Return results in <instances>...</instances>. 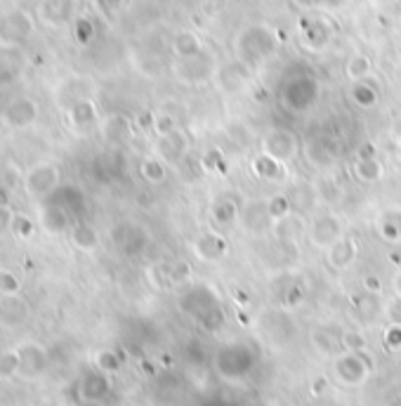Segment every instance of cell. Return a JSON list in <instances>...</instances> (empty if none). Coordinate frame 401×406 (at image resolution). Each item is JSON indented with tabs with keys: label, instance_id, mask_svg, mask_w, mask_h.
Returning <instances> with one entry per match:
<instances>
[{
	"label": "cell",
	"instance_id": "6da1fadb",
	"mask_svg": "<svg viewBox=\"0 0 401 406\" xmlns=\"http://www.w3.org/2000/svg\"><path fill=\"white\" fill-rule=\"evenodd\" d=\"M61 171L55 161H38L21 175V187L31 201H45L59 189Z\"/></svg>",
	"mask_w": 401,
	"mask_h": 406
},
{
	"label": "cell",
	"instance_id": "7a4b0ae2",
	"mask_svg": "<svg viewBox=\"0 0 401 406\" xmlns=\"http://www.w3.org/2000/svg\"><path fill=\"white\" fill-rule=\"evenodd\" d=\"M36 34V19L29 10L14 7L0 14V48L21 50Z\"/></svg>",
	"mask_w": 401,
	"mask_h": 406
},
{
	"label": "cell",
	"instance_id": "3957f363",
	"mask_svg": "<svg viewBox=\"0 0 401 406\" xmlns=\"http://www.w3.org/2000/svg\"><path fill=\"white\" fill-rule=\"evenodd\" d=\"M260 151H265L267 156L276 158L279 163H293L300 151H303V142L298 140V135L288 128H267L265 135L260 137Z\"/></svg>",
	"mask_w": 401,
	"mask_h": 406
},
{
	"label": "cell",
	"instance_id": "277c9868",
	"mask_svg": "<svg viewBox=\"0 0 401 406\" xmlns=\"http://www.w3.org/2000/svg\"><path fill=\"white\" fill-rule=\"evenodd\" d=\"M333 375L342 387H361L371 375V364L364 352L345 350L333 359Z\"/></svg>",
	"mask_w": 401,
	"mask_h": 406
},
{
	"label": "cell",
	"instance_id": "5b68a950",
	"mask_svg": "<svg viewBox=\"0 0 401 406\" xmlns=\"http://www.w3.org/2000/svg\"><path fill=\"white\" fill-rule=\"evenodd\" d=\"M41 118V104L36 102L34 97H14L5 104L3 109V126L12 133H21V130H29L38 123Z\"/></svg>",
	"mask_w": 401,
	"mask_h": 406
},
{
	"label": "cell",
	"instance_id": "8992f818",
	"mask_svg": "<svg viewBox=\"0 0 401 406\" xmlns=\"http://www.w3.org/2000/svg\"><path fill=\"white\" fill-rule=\"evenodd\" d=\"M345 236V220L333 210H326L321 215H316L310 227H307V239L314 248L328 250L337 239Z\"/></svg>",
	"mask_w": 401,
	"mask_h": 406
},
{
	"label": "cell",
	"instance_id": "52a82bcc",
	"mask_svg": "<svg viewBox=\"0 0 401 406\" xmlns=\"http://www.w3.org/2000/svg\"><path fill=\"white\" fill-rule=\"evenodd\" d=\"M243 232L253 234V236H262L272 232L274 225V215L269 210V201L267 198H253V201L241 205V215H238Z\"/></svg>",
	"mask_w": 401,
	"mask_h": 406
},
{
	"label": "cell",
	"instance_id": "ba28073f",
	"mask_svg": "<svg viewBox=\"0 0 401 406\" xmlns=\"http://www.w3.org/2000/svg\"><path fill=\"white\" fill-rule=\"evenodd\" d=\"M191 140L187 135V130L175 128L173 133L156 137V144H153V154L158 158H163L168 166H180L189 154Z\"/></svg>",
	"mask_w": 401,
	"mask_h": 406
},
{
	"label": "cell",
	"instance_id": "9c48e42d",
	"mask_svg": "<svg viewBox=\"0 0 401 406\" xmlns=\"http://www.w3.org/2000/svg\"><path fill=\"white\" fill-rule=\"evenodd\" d=\"M78 0H41L38 3V19L50 29H64L76 21Z\"/></svg>",
	"mask_w": 401,
	"mask_h": 406
},
{
	"label": "cell",
	"instance_id": "30bf717a",
	"mask_svg": "<svg viewBox=\"0 0 401 406\" xmlns=\"http://www.w3.org/2000/svg\"><path fill=\"white\" fill-rule=\"evenodd\" d=\"M17 352H19V375L21 378H41V375L48 371L50 366V357H48V350L43 347L41 342L36 340H26V342H19L17 345Z\"/></svg>",
	"mask_w": 401,
	"mask_h": 406
},
{
	"label": "cell",
	"instance_id": "8fae6325",
	"mask_svg": "<svg viewBox=\"0 0 401 406\" xmlns=\"http://www.w3.org/2000/svg\"><path fill=\"white\" fill-rule=\"evenodd\" d=\"M316 99V86L312 81L300 78V81H290L288 86L283 83L281 88V104L283 109H288L290 113H303L314 104Z\"/></svg>",
	"mask_w": 401,
	"mask_h": 406
},
{
	"label": "cell",
	"instance_id": "7c38bea8",
	"mask_svg": "<svg viewBox=\"0 0 401 406\" xmlns=\"http://www.w3.org/2000/svg\"><path fill=\"white\" fill-rule=\"evenodd\" d=\"M92 81L86 76H68L66 81H61L57 88V104L61 111H68L73 104L83 102V99H92Z\"/></svg>",
	"mask_w": 401,
	"mask_h": 406
},
{
	"label": "cell",
	"instance_id": "4fadbf2b",
	"mask_svg": "<svg viewBox=\"0 0 401 406\" xmlns=\"http://www.w3.org/2000/svg\"><path fill=\"white\" fill-rule=\"evenodd\" d=\"M286 196L293 205V213H300V215H310L316 208V203L321 201L319 196V187H314L312 182L307 180H298L286 189Z\"/></svg>",
	"mask_w": 401,
	"mask_h": 406
},
{
	"label": "cell",
	"instance_id": "5bb4252c",
	"mask_svg": "<svg viewBox=\"0 0 401 406\" xmlns=\"http://www.w3.org/2000/svg\"><path fill=\"white\" fill-rule=\"evenodd\" d=\"M175 76L177 81L184 83V86H203L213 78V64H208L205 59L194 57H184L180 64L175 66Z\"/></svg>",
	"mask_w": 401,
	"mask_h": 406
},
{
	"label": "cell",
	"instance_id": "9a60e30c",
	"mask_svg": "<svg viewBox=\"0 0 401 406\" xmlns=\"http://www.w3.org/2000/svg\"><path fill=\"white\" fill-rule=\"evenodd\" d=\"M357 258H359V243L350 234H345L342 239H337L333 246L326 250L328 265L333 267V270H337V272L350 270V267L357 263Z\"/></svg>",
	"mask_w": 401,
	"mask_h": 406
},
{
	"label": "cell",
	"instance_id": "2e32d148",
	"mask_svg": "<svg viewBox=\"0 0 401 406\" xmlns=\"http://www.w3.org/2000/svg\"><path fill=\"white\" fill-rule=\"evenodd\" d=\"M71 225H73V220H71V213H68L66 205L48 203V205H43V208H41V227L48 234H52V236L68 234Z\"/></svg>",
	"mask_w": 401,
	"mask_h": 406
},
{
	"label": "cell",
	"instance_id": "e0dca14e",
	"mask_svg": "<svg viewBox=\"0 0 401 406\" xmlns=\"http://www.w3.org/2000/svg\"><path fill=\"white\" fill-rule=\"evenodd\" d=\"M191 248H194V255L198 260H203V263H220L229 250L227 241L215 232H205V234L196 236V241Z\"/></svg>",
	"mask_w": 401,
	"mask_h": 406
},
{
	"label": "cell",
	"instance_id": "ac0fdd59",
	"mask_svg": "<svg viewBox=\"0 0 401 406\" xmlns=\"http://www.w3.org/2000/svg\"><path fill=\"white\" fill-rule=\"evenodd\" d=\"M305 215H300V213H288V215H283L279 220H274L272 225V234L279 243H295L300 236L305 234Z\"/></svg>",
	"mask_w": 401,
	"mask_h": 406
},
{
	"label": "cell",
	"instance_id": "d6986e66",
	"mask_svg": "<svg viewBox=\"0 0 401 406\" xmlns=\"http://www.w3.org/2000/svg\"><path fill=\"white\" fill-rule=\"evenodd\" d=\"M29 319V305L21 295H0V326L17 328Z\"/></svg>",
	"mask_w": 401,
	"mask_h": 406
},
{
	"label": "cell",
	"instance_id": "ffe728a7",
	"mask_svg": "<svg viewBox=\"0 0 401 406\" xmlns=\"http://www.w3.org/2000/svg\"><path fill=\"white\" fill-rule=\"evenodd\" d=\"M312 345L316 347V352L323 357H337L345 352V331H335L330 326H321L312 333Z\"/></svg>",
	"mask_w": 401,
	"mask_h": 406
},
{
	"label": "cell",
	"instance_id": "44dd1931",
	"mask_svg": "<svg viewBox=\"0 0 401 406\" xmlns=\"http://www.w3.org/2000/svg\"><path fill=\"white\" fill-rule=\"evenodd\" d=\"M64 113H66V123L71 126L76 133H88V130L95 128L99 121L97 104L92 102V99H83V102L73 104L71 109Z\"/></svg>",
	"mask_w": 401,
	"mask_h": 406
},
{
	"label": "cell",
	"instance_id": "7402d4cb",
	"mask_svg": "<svg viewBox=\"0 0 401 406\" xmlns=\"http://www.w3.org/2000/svg\"><path fill=\"white\" fill-rule=\"evenodd\" d=\"M303 154L307 158V163H310L312 168H316V171H328V168H333L335 161H337L333 149H330L321 137H310V140H305Z\"/></svg>",
	"mask_w": 401,
	"mask_h": 406
},
{
	"label": "cell",
	"instance_id": "603a6c76",
	"mask_svg": "<svg viewBox=\"0 0 401 406\" xmlns=\"http://www.w3.org/2000/svg\"><path fill=\"white\" fill-rule=\"evenodd\" d=\"M113 241L118 243V248L128 255H137L146 246V234L133 222H123L113 229Z\"/></svg>",
	"mask_w": 401,
	"mask_h": 406
},
{
	"label": "cell",
	"instance_id": "cb8c5ba5",
	"mask_svg": "<svg viewBox=\"0 0 401 406\" xmlns=\"http://www.w3.org/2000/svg\"><path fill=\"white\" fill-rule=\"evenodd\" d=\"M66 236L68 241H71V246L81 253H95L99 248V232L83 220H73V225Z\"/></svg>",
	"mask_w": 401,
	"mask_h": 406
},
{
	"label": "cell",
	"instance_id": "d4e9b609",
	"mask_svg": "<svg viewBox=\"0 0 401 406\" xmlns=\"http://www.w3.org/2000/svg\"><path fill=\"white\" fill-rule=\"evenodd\" d=\"M375 227H377V234H380L385 241H390V243L401 241V208L399 205H390V208L377 213Z\"/></svg>",
	"mask_w": 401,
	"mask_h": 406
},
{
	"label": "cell",
	"instance_id": "484cf974",
	"mask_svg": "<svg viewBox=\"0 0 401 406\" xmlns=\"http://www.w3.org/2000/svg\"><path fill=\"white\" fill-rule=\"evenodd\" d=\"M109 373H102V371H95V373H88L86 378L81 380V397L86 402H102L106 395H109Z\"/></svg>",
	"mask_w": 401,
	"mask_h": 406
},
{
	"label": "cell",
	"instance_id": "4316f807",
	"mask_svg": "<svg viewBox=\"0 0 401 406\" xmlns=\"http://www.w3.org/2000/svg\"><path fill=\"white\" fill-rule=\"evenodd\" d=\"M250 83V73L245 71L243 66H227L222 68L220 76H218V86L222 88V93L227 95H238L248 88Z\"/></svg>",
	"mask_w": 401,
	"mask_h": 406
},
{
	"label": "cell",
	"instance_id": "83f0119b",
	"mask_svg": "<svg viewBox=\"0 0 401 406\" xmlns=\"http://www.w3.org/2000/svg\"><path fill=\"white\" fill-rule=\"evenodd\" d=\"M283 171H286V166L279 163V161L272 156H267L265 151H260V154L250 158V173L260 180L276 182L283 178Z\"/></svg>",
	"mask_w": 401,
	"mask_h": 406
},
{
	"label": "cell",
	"instance_id": "f1b7e54d",
	"mask_svg": "<svg viewBox=\"0 0 401 406\" xmlns=\"http://www.w3.org/2000/svg\"><path fill=\"white\" fill-rule=\"evenodd\" d=\"M19 52L21 50H3L0 48V88H7L12 83L19 81L21 71V59H19Z\"/></svg>",
	"mask_w": 401,
	"mask_h": 406
},
{
	"label": "cell",
	"instance_id": "f546056e",
	"mask_svg": "<svg viewBox=\"0 0 401 406\" xmlns=\"http://www.w3.org/2000/svg\"><path fill=\"white\" fill-rule=\"evenodd\" d=\"M382 312H385V308L380 305V295L377 293L361 290V295L354 298V314H357L359 321H364V324H371V321H375Z\"/></svg>",
	"mask_w": 401,
	"mask_h": 406
},
{
	"label": "cell",
	"instance_id": "4dcf8cb0",
	"mask_svg": "<svg viewBox=\"0 0 401 406\" xmlns=\"http://www.w3.org/2000/svg\"><path fill=\"white\" fill-rule=\"evenodd\" d=\"M354 178L359 182H364V185H375V182L382 180L385 175V166L380 158L375 156H361L357 163H354Z\"/></svg>",
	"mask_w": 401,
	"mask_h": 406
},
{
	"label": "cell",
	"instance_id": "1f68e13d",
	"mask_svg": "<svg viewBox=\"0 0 401 406\" xmlns=\"http://www.w3.org/2000/svg\"><path fill=\"white\" fill-rule=\"evenodd\" d=\"M238 215H241V205L229 196H222L210 205V220L220 227L234 225V222L238 220Z\"/></svg>",
	"mask_w": 401,
	"mask_h": 406
},
{
	"label": "cell",
	"instance_id": "d6a6232c",
	"mask_svg": "<svg viewBox=\"0 0 401 406\" xmlns=\"http://www.w3.org/2000/svg\"><path fill=\"white\" fill-rule=\"evenodd\" d=\"M140 175H142V180L146 182V185L158 187L168 180V163L163 158H158L156 154L146 156L140 163Z\"/></svg>",
	"mask_w": 401,
	"mask_h": 406
},
{
	"label": "cell",
	"instance_id": "836d02e7",
	"mask_svg": "<svg viewBox=\"0 0 401 406\" xmlns=\"http://www.w3.org/2000/svg\"><path fill=\"white\" fill-rule=\"evenodd\" d=\"M130 135V121L121 113H111L102 123V137L106 142H123Z\"/></svg>",
	"mask_w": 401,
	"mask_h": 406
},
{
	"label": "cell",
	"instance_id": "e575fe53",
	"mask_svg": "<svg viewBox=\"0 0 401 406\" xmlns=\"http://www.w3.org/2000/svg\"><path fill=\"white\" fill-rule=\"evenodd\" d=\"M19 352L17 347H10L0 352V380H12L14 375H19Z\"/></svg>",
	"mask_w": 401,
	"mask_h": 406
},
{
	"label": "cell",
	"instance_id": "d590c367",
	"mask_svg": "<svg viewBox=\"0 0 401 406\" xmlns=\"http://www.w3.org/2000/svg\"><path fill=\"white\" fill-rule=\"evenodd\" d=\"M166 270V281L173 283V286H180V283L191 281V265L184 263V260H177L171 267H163Z\"/></svg>",
	"mask_w": 401,
	"mask_h": 406
},
{
	"label": "cell",
	"instance_id": "8d00e7d4",
	"mask_svg": "<svg viewBox=\"0 0 401 406\" xmlns=\"http://www.w3.org/2000/svg\"><path fill=\"white\" fill-rule=\"evenodd\" d=\"M95 366H97V371L111 375L121 369V359L113 350H99L95 355Z\"/></svg>",
	"mask_w": 401,
	"mask_h": 406
},
{
	"label": "cell",
	"instance_id": "74e56055",
	"mask_svg": "<svg viewBox=\"0 0 401 406\" xmlns=\"http://www.w3.org/2000/svg\"><path fill=\"white\" fill-rule=\"evenodd\" d=\"M21 279L7 267H0V295H19Z\"/></svg>",
	"mask_w": 401,
	"mask_h": 406
},
{
	"label": "cell",
	"instance_id": "f35d334b",
	"mask_svg": "<svg viewBox=\"0 0 401 406\" xmlns=\"http://www.w3.org/2000/svg\"><path fill=\"white\" fill-rule=\"evenodd\" d=\"M10 232L17 236V239H31V236H34V232H36V222L31 220L26 213H14Z\"/></svg>",
	"mask_w": 401,
	"mask_h": 406
},
{
	"label": "cell",
	"instance_id": "ab89813d",
	"mask_svg": "<svg viewBox=\"0 0 401 406\" xmlns=\"http://www.w3.org/2000/svg\"><path fill=\"white\" fill-rule=\"evenodd\" d=\"M175 128H180L177 126V121L173 113H168V111H156L151 116V130L156 133V137L161 135H168V133H173Z\"/></svg>",
	"mask_w": 401,
	"mask_h": 406
},
{
	"label": "cell",
	"instance_id": "60d3db41",
	"mask_svg": "<svg viewBox=\"0 0 401 406\" xmlns=\"http://www.w3.org/2000/svg\"><path fill=\"white\" fill-rule=\"evenodd\" d=\"M368 71H371V62L364 57V55H357V57H352L350 62H347V76H350L352 81H364Z\"/></svg>",
	"mask_w": 401,
	"mask_h": 406
},
{
	"label": "cell",
	"instance_id": "b9f144b4",
	"mask_svg": "<svg viewBox=\"0 0 401 406\" xmlns=\"http://www.w3.org/2000/svg\"><path fill=\"white\" fill-rule=\"evenodd\" d=\"M352 97H354V102H357L359 106H364V109H371V106L377 104V93L373 88L364 86V83H357V86H354Z\"/></svg>",
	"mask_w": 401,
	"mask_h": 406
},
{
	"label": "cell",
	"instance_id": "7bdbcfd3",
	"mask_svg": "<svg viewBox=\"0 0 401 406\" xmlns=\"http://www.w3.org/2000/svg\"><path fill=\"white\" fill-rule=\"evenodd\" d=\"M175 50H177V55H180V57H194V55H198L200 45L194 38V34H182L180 38H177Z\"/></svg>",
	"mask_w": 401,
	"mask_h": 406
},
{
	"label": "cell",
	"instance_id": "ee69618b",
	"mask_svg": "<svg viewBox=\"0 0 401 406\" xmlns=\"http://www.w3.org/2000/svg\"><path fill=\"white\" fill-rule=\"evenodd\" d=\"M267 201H269V210H272L274 220H279V218H283V215H288V213H293V205H290V201H288L286 191H283V194L269 196Z\"/></svg>",
	"mask_w": 401,
	"mask_h": 406
},
{
	"label": "cell",
	"instance_id": "f6af8a7d",
	"mask_svg": "<svg viewBox=\"0 0 401 406\" xmlns=\"http://www.w3.org/2000/svg\"><path fill=\"white\" fill-rule=\"evenodd\" d=\"M382 340L387 345V350H401V326L399 324H390L385 326V333H382Z\"/></svg>",
	"mask_w": 401,
	"mask_h": 406
},
{
	"label": "cell",
	"instance_id": "bcb514c9",
	"mask_svg": "<svg viewBox=\"0 0 401 406\" xmlns=\"http://www.w3.org/2000/svg\"><path fill=\"white\" fill-rule=\"evenodd\" d=\"M385 317H387L390 324H399L401 326V295H395L392 300L385 305Z\"/></svg>",
	"mask_w": 401,
	"mask_h": 406
},
{
	"label": "cell",
	"instance_id": "7dc6e473",
	"mask_svg": "<svg viewBox=\"0 0 401 406\" xmlns=\"http://www.w3.org/2000/svg\"><path fill=\"white\" fill-rule=\"evenodd\" d=\"M364 347H366V340L359 331H345V350L364 352Z\"/></svg>",
	"mask_w": 401,
	"mask_h": 406
},
{
	"label": "cell",
	"instance_id": "c3c4849f",
	"mask_svg": "<svg viewBox=\"0 0 401 406\" xmlns=\"http://www.w3.org/2000/svg\"><path fill=\"white\" fill-rule=\"evenodd\" d=\"M340 194H342V191H340V187H337L333 180H328L326 185H323V182H321V187H319V196H321V198H326L328 203H335L337 198H340Z\"/></svg>",
	"mask_w": 401,
	"mask_h": 406
},
{
	"label": "cell",
	"instance_id": "681fc988",
	"mask_svg": "<svg viewBox=\"0 0 401 406\" xmlns=\"http://www.w3.org/2000/svg\"><path fill=\"white\" fill-rule=\"evenodd\" d=\"M361 288L368 290V293H382V281L380 277H375V274H366L364 279H361Z\"/></svg>",
	"mask_w": 401,
	"mask_h": 406
},
{
	"label": "cell",
	"instance_id": "f907efd6",
	"mask_svg": "<svg viewBox=\"0 0 401 406\" xmlns=\"http://www.w3.org/2000/svg\"><path fill=\"white\" fill-rule=\"evenodd\" d=\"M14 213H17V210H12V205H10V208H0V234H5V232H10V229H12Z\"/></svg>",
	"mask_w": 401,
	"mask_h": 406
},
{
	"label": "cell",
	"instance_id": "816d5d0a",
	"mask_svg": "<svg viewBox=\"0 0 401 406\" xmlns=\"http://www.w3.org/2000/svg\"><path fill=\"white\" fill-rule=\"evenodd\" d=\"M86 31L92 34V24H90V21H86V19H78V21H76V34H78V41H81V43L88 41Z\"/></svg>",
	"mask_w": 401,
	"mask_h": 406
},
{
	"label": "cell",
	"instance_id": "f5cc1de1",
	"mask_svg": "<svg viewBox=\"0 0 401 406\" xmlns=\"http://www.w3.org/2000/svg\"><path fill=\"white\" fill-rule=\"evenodd\" d=\"M12 203V191L7 185H0V208H10Z\"/></svg>",
	"mask_w": 401,
	"mask_h": 406
},
{
	"label": "cell",
	"instance_id": "db71d44e",
	"mask_svg": "<svg viewBox=\"0 0 401 406\" xmlns=\"http://www.w3.org/2000/svg\"><path fill=\"white\" fill-rule=\"evenodd\" d=\"M392 290H395V295H401V267L395 272V277H392Z\"/></svg>",
	"mask_w": 401,
	"mask_h": 406
},
{
	"label": "cell",
	"instance_id": "11a10c76",
	"mask_svg": "<svg viewBox=\"0 0 401 406\" xmlns=\"http://www.w3.org/2000/svg\"><path fill=\"white\" fill-rule=\"evenodd\" d=\"M399 144H401V135H399Z\"/></svg>",
	"mask_w": 401,
	"mask_h": 406
}]
</instances>
